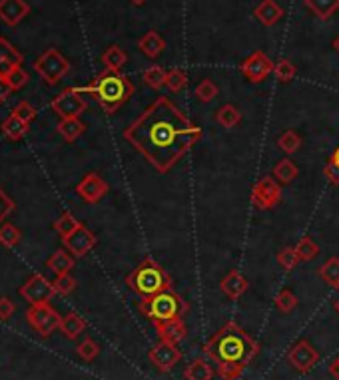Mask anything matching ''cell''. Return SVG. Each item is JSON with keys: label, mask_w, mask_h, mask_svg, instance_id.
Here are the masks:
<instances>
[{"label": "cell", "mask_w": 339, "mask_h": 380, "mask_svg": "<svg viewBox=\"0 0 339 380\" xmlns=\"http://www.w3.org/2000/svg\"><path fill=\"white\" fill-rule=\"evenodd\" d=\"M124 140L160 173H168L202 140V127L170 98L160 96L124 129Z\"/></svg>", "instance_id": "cell-1"}, {"label": "cell", "mask_w": 339, "mask_h": 380, "mask_svg": "<svg viewBox=\"0 0 339 380\" xmlns=\"http://www.w3.org/2000/svg\"><path fill=\"white\" fill-rule=\"evenodd\" d=\"M259 342H255L237 322H226L206 344L204 355L218 364V377L222 380H237L246 366L257 357Z\"/></svg>", "instance_id": "cell-2"}, {"label": "cell", "mask_w": 339, "mask_h": 380, "mask_svg": "<svg viewBox=\"0 0 339 380\" xmlns=\"http://www.w3.org/2000/svg\"><path fill=\"white\" fill-rule=\"evenodd\" d=\"M82 94H90L106 114H114L126 104L134 94V84L122 72L104 70L84 88H78Z\"/></svg>", "instance_id": "cell-3"}, {"label": "cell", "mask_w": 339, "mask_h": 380, "mask_svg": "<svg viewBox=\"0 0 339 380\" xmlns=\"http://www.w3.org/2000/svg\"><path fill=\"white\" fill-rule=\"evenodd\" d=\"M126 285L136 295L146 299L172 289V277L160 263H156V259L148 257L134 271H130L126 277Z\"/></svg>", "instance_id": "cell-4"}, {"label": "cell", "mask_w": 339, "mask_h": 380, "mask_svg": "<svg viewBox=\"0 0 339 380\" xmlns=\"http://www.w3.org/2000/svg\"><path fill=\"white\" fill-rule=\"evenodd\" d=\"M140 313L146 318H150L154 325L158 322H168L174 318H182L188 313V303L178 295L176 291H162L158 295L146 296L138 305Z\"/></svg>", "instance_id": "cell-5"}, {"label": "cell", "mask_w": 339, "mask_h": 380, "mask_svg": "<svg viewBox=\"0 0 339 380\" xmlns=\"http://www.w3.org/2000/svg\"><path fill=\"white\" fill-rule=\"evenodd\" d=\"M34 70L38 72V76L43 78L46 84H58L64 76L70 72V62L64 58L62 54L54 48L46 50L40 58H36Z\"/></svg>", "instance_id": "cell-6"}, {"label": "cell", "mask_w": 339, "mask_h": 380, "mask_svg": "<svg viewBox=\"0 0 339 380\" xmlns=\"http://www.w3.org/2000/svg\"><path fill=\"white\" fill-rule=\"evenodd\" d=\"M26 318H28L30 327L43 337H50L56 329H60V322H62V317L50 307V303L30 307L26 313Z\"/></svg>", "instance_id": "cell-7"}, {"label": "cell", "mask_w": 339, "mask_h": 380, "mask_svg": "<svg viewBox=\"0 0 339 380\" xmlns=\"http://www.w3.org/2000/svg\"><path fill=\"white\" fill-rule=\"evenodd\" d=\"M82 92L78 88H68L60 92L54 100H52V112H56L62 120L66 118H80L86 112V100L80 96Z\"/></svg>", "instance_id": "cell-8"}, {"label": "cell", "mask_w": 339, "mask_h": 380, "mask_svg": "<svg viewBox=\"0 0 339 380\" xmlns=\"http://www.w3.org/2000/svg\"><path fill=\"white\" fill-rule=\"evenodd\" d=\"M19 293H21V296L26 303H30V307L50 303L52 295H56V293H54V285L40 273L32 275V277L22 285Z\"/></svg>", "instance_id": "cell-9"}, {"label": "cell", "mask_w": 339, "mask_h": 380, "mask_svg": "<svg viewBox=\"0 0 339 380\" xmlns=\"http://www.w3.org/2000/svg\"><path fill=\"white\" fill-rule=\"evenodd\" d=\"M279 201H281V186L277 183L272 175L261 177L254 186V191H252L254 207L268 212V210H274Z\"/></svg>", "instance_id": "cell-10"}, {"label": "cell", "mask_w": 339, "mask_h": 380, "mask_svg": "<svg viewBox=\"0 0 339 380\" xmlns=\"http://www.w3.org/2000/svg\"><path fill=\"white\" fill-rule=\"evenodd\" d=\"M274 66L276 64L270 60V56L266 54V52H261V50H257V52H252L242 66H239V70H242V74L250 80V82H264L272 72H274Z\"/></svg>", "instance_id": "cell-11"}, {"label": "cell", "mask_w": 339, "mask_h": 380, "mask_svg": "<svg viewBox=\"0 0 339 380\" xmlns=\"http://www.w3.org/2000/svg\"><path fill=\"white\" fill-rule=\"evenodd\" d=\"M150 362L160 370V372H170L180 360H182V351L176 342L160 340L156 346H152L148 353Z\"/></svg>", "instance_id": "cell-12"}, {"label": "cell", "mask_w": 339, "mask_h": 380, "mask_svg": "<svg viewBox=\"0 0 339 380\" xmlns=\"http://www.w3.org/2000/svg\"><path fill=\"white\" fill-rule=\"evenodd\" d=\"M319 360V353L314 349L309 340H297L296 344L288 353V362L299 370V372H309Z\"/></svg>", "instance_id": "cell-13"}, {"label": "cell", "mask_w": 339, "mask_h": 380, "mask_svg": "<svg viewBox=\"0 0 339 380\" xmlns=\"http://www.w3.org/2000/svg\"><path fill=\"white\" fill-rule=\"evenodd\" d=\"M108 183L98 173H86L84 179L76 186V193L86 203H98L108 193Z\"/></svg>", "instance_id": "cell-14"}, {"label": "cell", "mask_w": 339, "mask_h": 380, "mask_svg": "<svg viewBox=\"0 0 339 380\" xmlns=\"http://www.w3.org/2000/svg\"><path fill=\"white\" fill-rule=\"evenodd\" d=\"M62 241L64 245H66V249L74 255V257H84L90 249H94V245H96V235L90 231L88 227L80 225L72 235L64 237Z\"/></svg>", "instance_id": "cell-15"}, {"label": "cell", "mask_w": 339, "mask_h": 380, "mask_svg": "<svg viewBox=\"0 0 339 380\" xmlns=\"http://www.w3.org/2000/svg\"><path fill=\"white\" fill-rule=\"evenodd\" d=\"M28 12L30 6L26 0H0V18L8 26H16Z\"/></svg>", "instance_id": "cell-16"}, {"label": "cell", "mask_w": 339, "mask_h": 380, "mask_svg": "<svg viewBox=\"0 0 339 380\" xmlns=\"http://www.w3.org/2000/svg\"><path fill=\"white\" fill-rule=\"evenodd\" d=\"M22 64V54L8 42L6 38H0V78H8L14 68Z\"/></svg>", "instance_id": "cell-17"}, {"label": "cell", "mask_w": 339, "mask_h": 380, "mask_svg": "<svg viewBox=\"0 0 339 380\" xmlns=\"http://www.w3.org/2000/svg\"><path fill=\"white\" fill-rule=\"evenodd\" d=\"M248 287H250L248 279L239 273V271H230V273L222 279V283H220L222 293L228 296V299H232V301H237V299H242V296L246 295Z\"/></svg>", "instance_id": "cell-18"}, {"label": "cell", "mask_w": 339, "mask_h": 380, "mask_svg": "<svg viewBox=\"0 0 339 380\" xmlns=\"http://www.w3.org/2000/svg\"><path fill=\"white\" fill-rule=\"evenodd\" d=\"M156 333H158L160 340H168V342H176V344L188 337V329H186L182 318H174L168 322H158Z\"/></svg>", "instance_id": "cell-19"}, {"label": "cell", "mask_w": 339, "mask_h": 380, "mask_svg": "<svg viewBox=\"0 0 339 380\" xmlns=\"http://www.w3.org/2000/svg\"><path fill=\"white\" fill-rule=\"evenodd\" d=\"M254 16L261 22L264 26H274L281 21L283 8L277 4L276 0H261L254 10Z\"/></svg>", "instance_id": "cell-20"}, {"label": "cell", "mask_w": 339, "mask_h": 380, "mask_svg": "<svg viewBox=\"0 0 339 380\" xmlns=\"http://www.w3.org/2000/svg\"><path fill=\"white\" fill-rule=\"evenodd\" d=\"M138 48H140V52L144 54V56H148V58H158L164 50H166V40L156 32V30H150L146 32L140 40H138Z\"/></svg>", "instance_id": "cell-21"}, {"label": "cell", "mask_w": 339, "mask_h": 380, "mask_svg": "<svg viewBox=\"0 0 339 380\" xmlns=\"http://www.w3.org/2000/svg\"><path fill=\"white\" fill-rule=\"evenodd\" d=\"M46 267L50 271H54L56 277L58 275H68L74 269V257L62 251V249H58V251H54V253L50 255V259L46 261Z\"/></svg>", "instance_id": "cell-22"}, {"label": "cell", "mask_w": 339, "mask_h": 380, "mask_svg": "<svg viewBox=\"0 0 339 380\" xmlns=\"http://www.w3.org/2000/svg\"><path fill=\"white\" fill-rule=\"evenodd\" d=\"M184 379L186 380H212L213 368L206 359L191 360L190 364L184 370Z\"/></svg>", "instance_id": "cell-23"}, {"label": "cell", "mask_w": 339, "mask_h": 380, "mask_svg": "<svg viewBox=\"0 0 339 380\" xmlns=\"http://www.w3.org/2000/svg\"><path fill=\"white\" fill-rule=\"evenodd\" d=\"M303 4L321 21L331 18L339 10V0H303Z\"/></svg>", "instance_id": "cell-24"}, {"label": "cell", "mask_w": 339, "mask_h": 380, "mask_svg": "<svg viewBox=\"0 0 339 380\" xmlns=\"http://www.w3.org/2000/svg\"><path fill=\"white\" fill-rule=\"evenodd\" d=\"M297 173H299V169L292 160H279L274 166V179L279 186H290L297 177Z\"/></svg>", "instance_id": "cell-25"}, {"label": "cell", "mask_w": 339, "mask_h": 380, "mask_svg": "<svg viewBox=\"0 0 339 380\" xmlns=\"http://www.w3.org/2000/svg\"><path fill=\"white\" fill-rule=\"evenodd\" d=\"M86 329V322L84 318L80 317V315H76V313H70V315H66L62 317V322H60V331H62V335L66 338H70V340H74V338H78L82 333H84Z\"/></svg>", "instance_id": "cell-26"}, {"label": "cell", "mask_w": 339, "mask_h": 380, "mask_svg": "<svg viewBox=\"0 0 339 380\" xmlns=\"http://www.w3.org/2000/svg\"><path fill=\"white\" fill-rule=\"evenodd\" d=\"M56 129H58V134L62 136L66 142H74V140H78L84 134L86 126L80 122V118H66V120L58 122Z\"/></svg>", "instance_id": "cell-27"}, {"label": "cell", "mask_w": 339, "mask_h": 380, "mask_svg": "<svg viewBox=\"0 0 339 380\" xmlns=\"http://www.w3.org/2000/svg\"><path fill=\"white\" fill-rule=\"evenodd\" d=\"M28 126H30V124L22 122L16 116L10 114V116L4 120V124H2V134H4L8 140L16 142V140H21V138H24V136L28 134Z\"/></svg>", "instance_id": "cell-28"}, {"label": "cell", "mask_w": 339, "mask_h": 380, "mask_svg": "<svg viewBox=\"0 0 339 380\" xmlns=\"http://www.w3.org/2000/svg\"><path fill=\"white\" fill-rule=\"evenodd\" d=\"M126 52L120 48V46H110L106 52L102 54V64L106 66V70H112V72H120L126 64Z\"/></svg>", "instance_id": "cell-29"}, {"label": "cell", "mask_w": 339, "mask_h": 380, "mask_svg": "<svg viewBox=\"0 0 339 380\" xmlns=\"http://www.w3.org/2000/svg\"><path fill=\"white\" fill-rule=\"evenodd\" d=\"M319 277L334 289H339V257H329L318 269Z\"/></svg>", "instance_id": "cell-30"}, {"label": "cell", "mask_w": 339, "mask_h": 380, "mask_svg": "<svg viewBox=\"0 0 339 380\" xmlns=\"http://www.w3.org/2000/svg\"><path fill=\"white\" fill-rule=\"evenodd\" d=\"M215 122L222 127H233L242 122V112L233 104H224L215 112Z\"/></svg>", "instance_id": "cell-31"}, {"label": "cell", "mask_w": 339, "mask_h": 380, "mask_svg": "<svg viewBox=\"0 0 339 380\" xmlns=\"http://www.w3.org/2000/svg\"><path fill=\"white\" fill-rule=\"evenodd\" d=\"M166 76H168V72L162 66H150L148 70H144L142 80L152 90H160L162 86H166Z\"/></svg>", "instance_id": "cell-32"}, {"label": "cell", "mask_w": 339, "mask_h": 380, "mask_svg": "<svg viewBox=\"0 0 339 380\" xmlns=\"http://www.w3.org/2000/svg\"><path fill=\"white\" fill-rule=\"evenodd\" d=\"M277 148L281 149L283 153L292 155V153H296L297 149L301 148V138L297 136V131H294V129H285L277 138Z\"/></svg>", "instance_id": "cell-33"}, {"label": "cell", "mask_w": 339, "mask_h": 380, "mask_svg": "<svg viewBox=\"0 0 339 380\" xmlns=\"http://www.w3.org/2000/svg\"><path fill=\"white\" fill-rule=\"evenodd\" d=\"M296 251L299 261H305L307 263V261H314L318 257L319 247L312 237H303V239H299V243L296 245Z\"/></svg>", "instance_id": "cell-34"}, {"label": "cell", "mask_w": 339, "mask_h": 380, "mask_svg": "<svg viewBox=\"0 0 339 380\" xmlns=\"http://www.w3.org/2000/svg\"><path fill=\"white\" fill-rule=\"evenodd\" d=\"M188 86V76L182 68H172L168 70V76H166V88L170 92H182L184 88Z\"/></svg>", "instance_id": "cell-35"}, {"label": "cell", "mask_w": 339, "mask_h": 380, "mask_svg": "<svg viewBox=\"0 0 339 380\" xmlns=\"http://www.w3.org/2000/svg\"><path fill=\"white\" fill-rule=\"evenodd\" d=\"M78 227H80V223L76 221V217H74L72 213H68V212L62 213V215L54 221V229L62 235V239L64 237H68V235H72V233L76 231Z\"/></svg>", "instance_id": "cell-36"}, {"label": "cell", "mask_w": 339, "mask_h": 380, "mask_svg": "<svg viewBox=\"0 0 339 380\" xmlns=\"http://www.w3.org/2000/svg\"><path fill=\"white\" fill-rule=\"evenodd\" d=\"M218 94H220V88L213 84L210 78H204L200 84L196 86V96H198V100L200 102H212L218 98Z\"/></svg>", "instance_id": "cell-37"}, {"label": "cell", "mask_w": 339, "mask_h": 380, "mask_svg": "<svg viewBox=\"0 0 339 380\" xmlns=\"http://www.w3.org/2000/svg\"><path fill=\"white\" fill-rule=\"evenodd\" d=\"M276 307L279 313L288 315L292 311H296L297 307V296L290 291V289H281L276 296Z\"/></svg>", "instance_id": "cell-38"}, {"label": "cell", "mask_w": 339, "mask_h": 380, "mask_svg": "<svg viewBox=\"0 0 339 380\" xmlns=\"http://www.w3.org/2000/svg\"><path fill=\"white\" fill-rule=\"evenodd\" d=\"M22 239V233L19 227H14L12 223H4L2 227H0V243L4 245V247H14V245H19V241Z\"/></svg>", "instance_id": "cell-39"}, {"label": "cell", "mask_w": 339, "mask_h": 380, "mask_svg": "<svg viewBox=\"0 0 339 380\" xmlns=\"http://www.w3.org/2000/svg\"><path fill=\"white\" fill-rule=\"evenodd\" d=\"M274 74H276V78L279 82H292L294 78H296L297 70L294 64L290 62V60H285V58H281V60H277L276 66H274Z\"/></svg>", "instance_id": "cell-40"}, {"label": "cell", "mask_w": 339, "mask_h": 380, "mask_svg": "<svg viewBox=\"0 0 339 380\" xmlns=\"http://www.w3.org/2000/svg\"><path fill=\"white\" fill-rule=\"evenodd\" d=\"M54 293L56 295H62V296H66V295H70L74 289H76V279L72 277V275L68 273V275H58L56 279H54Z\"/></svg>", "instance_id": "cell-41"}, {"label": "cell", "mask_w": 339, "mask_h": 380, "mask_svg": "<svg viewBox=\"0 0 339 380\" xmlns=\"http://www.w3.org/2000/svg\"><path fill=\"white\" fill-rule=\"evenodd\" d=\"M76 353H78V357H80L82 360H86V362H92V360L100 355V346L96 344V340H92V338H84V340L78 344Z\"/></svg>", "instance_id": "cell-42"}, {"label": "cell", "mask_w": 339, "mask_h": 380, "mask_svg": "<svg viewBox=\"0 0 339 380\" xmlns=\"http://www.w3.org/2000/svg\"><path fill=\"white\" fill-rule=\"evenodd\" d=\"M277 263H279L285 271L296 269L297 263H301V261H299V257H297L296 247H283V249L277 253Z\"/></svg>", "instance_id": "cell-43"}, {"label": "cell", "mask_w": 339, "mask_h": 380, "mask_svg": "<svg viewBox=\"0 0 339 380\" xmlns=\"http://www.w3.org/2000/svg\"><path fill=\"white\" fill-rule=\"evenodd\" d=\"M36 107L32 106V104H28L26 100H22V102H19L16 104V107L12 110V116H16L19 120H22V122H26V124H30L34 118H36Z\"/></svg>", "instance_id": "cell-44"}, {"label": "cell", "mask_w": 339, "mask_h": 380, "mask_svg": "<svg viewBox=\"0 0 339 380\" xmlns=\"http://www.w3.org/2000/svg\"><path fill=\"white\" fill-rule=\"evenodd\" d=\"M6 82L10 84L12 90H21V88H24V86L28 84V74L19 66V68H14V70L10 72V76L6 78Z\"/></svg>", "instance_id": "cell-45"}, {"label": "cell", "mask_w": 339, "mask_h": 380, "mask_svg": "<svg viewBox=\"0 0 339 380\" xmlns=\"http://www.w3.org/2000/svg\"><path fill=\"white\" fill-rule=\"evenodd\" d=\"M14 201L6 195V191L0 190V221H4L10 213L14 212Z\"/></svg>", "instance_id": "cell-46"}, {"label": "cell", "mask_w": 339, "mask_h": 380, "mask_svg": "<svg viewBox=\"0 0 339 380\" xmlns=\"http://www.w3.org/2000/svg\"><path fill=\"white\" fill-rule=\"evenodd\" d=\"M14 311H16L14 303L8 296H0V320H8L14 315Z\"/></svg>", "instance_id": "cell-47"}, {"label": "cell", "mask_w": 339, "mask_h": 380, "mask_svg": "<svg viewBox=\"0 0 339 380\" xmlns=\"http://www.w3.org/2000/svg\"><path fill=\"white\" fill-rule=\"evenodd\" d=\"M323 173H325V177L329 179V183L331 186H339V166L329 157V162L325 164V168H323Z\"/></svg>", "instance_id": "cell-48"}, {"label": "cell", "mask_w": 339, "mask_h": 380, "mask_svg": "<svg viewBox=\"0 0 339 380\" xmlns=\"http://www.w3.org/2000/svg\"><path fill=\"white\" fill-rule=\"evenodd\" d=\"M10 94H12V88H10V84H8L4 78H0V104H2V102H6Z\"/></svg>", "instance_id": "cell-49"}, {"label": "cell", "mask_w": 339, "mask_h": 380, "mask_svg": "<svg viewBox=\"0 0 339 380\" xmlns=\"http://www.w3.org/2000/svg\"><path fill=\"white\" fill-rule=\"evenodd\" d=\"M329 375L336 380H339V357L331 360V364H329Z\"/></svg>", "instance_id": "cell-50"}, {"label": "cell", "mask_w": 339, "mask_h": 380, "mask_svg": "<svg viewBox=\"0 0 339 380\" xmlns=\"http://www.w3.org/2000/svg\"><path fill=\"white\" fill-rule=\"evenodd\" d=\"M331 160H334V162H336V164H338V166H339V148H336V151H334V155H331Z\"/></svg>", "instance_id": "cell-51"}, {"label": "cell", "mask_w": 339, "mask_h": 380, "mask_svg": "<svg viewBox=\"0 0 339 380\" xmlns=\"http://www.w3.org/2000/svg\"><path fill=\"white\" fill-rule=\"evenodd\" d=\"M334 48H336V52H338V54H339V36H338V38H336V40H334Z\"/></svg>", "instance_id": "cell-52"}, {"label": "cell", "mask_w": 339, "mask_h": 380, "mask_svg": "<svg viewBox=\"0 0 339 380\" xmlns=\"http://www.w3.org/2000/svg\"><path fill=\"white\" fill-rule=\"evenodd\" d=\"M130 2H132V4H136V6H140V4H144L146 0H130Z\"/></svg>", "instance_id": "cell-53"}, {"label": "cell", "mask_w": 339, "mask_h": 380, "mask_svg": "<svg viewBox=\"0 0 339 380\" xmlns=\"http://www.w3.org/2000/svg\"><path fill=\"white\" fill-rule=\"evenodd\" d=\"M334 309L338 311V315H339V299H338V301H336V303H334Z\"/></svg>", "instance_id": "cell-54"}, {"label": "cell", "mask_w": 339, "mask_h": 380, "mask_svg": "<svg viewBox=\"0 0 339 380\" xmlns=\"http://www.w3.org/2000/svg\"><path fill=\"white\" fill-rule=\"evenodd\" d=\"M338 291H339V289H338Z\"/></svg>", "instance_id": "cell-55"}]
</instances>
